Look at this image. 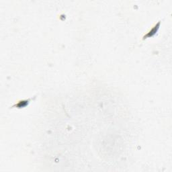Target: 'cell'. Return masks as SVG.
<instances>
[{"label": "cell", "mask_w": 172, "mask_h": 172, "mask_svg": "<svg viewBox=\"0 0 172 172\" xmlns=\"http://www.w3.org/2000/svg\"><path fill=\"white\" fill-rule=\"evenodd\" d=\"M159 25H160V22H159V23H158L157 24L156 26H155L154 28L151 30V31H150V32H149V33L147 34V35L144 36V38H145V37L146 38L150 37V36H152L154 35V34H155L157 32V30L159 29Z\"/></svg>", "instance_id": "1"}]
</instances>
